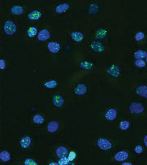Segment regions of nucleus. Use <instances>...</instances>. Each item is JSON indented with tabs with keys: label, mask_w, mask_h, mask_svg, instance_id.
I'll return each instance as SVG.
<instances>
[{
	"label": "nucleus",
	"mask_w": 147,
	"mask_h": 165,
	"mask_svg": "<svg viewBox=\"0 0 147 165\" xmlns=\"http://www.w3.org/2000/svg\"><path fill=\"white\" fill-rule=\"evenodd\" d=\"M69 163H70V160L68 158H66V157L62 158L58 161V164L60 165H66L68 164Z\"/></svg>",
	"instance_id": "29"
},
{
	"label": "nucleus",
	"mask_w": 147,
	"mask_h": 165,
	"mask_svg": "<svg viewBox=\"0 0 147 165\" xmlns=\"http://www.w3.org/2000/svg\"><path fill=\"white\" fill-rule=\"evenodd\" d=\"M48 49L52 53H57L60 50V45L58 42H49L48 44Z\"/></svg>",
	"instance_id": "8"
},
{
	"label": "nucleus",
	"mask_w": 147,
	"mask_h": 165,
	"mask_svg": "<svg viewBox=\"0 0 147 165\" xmlns=\"http://www.w3.org/2000/svg\"><path fill=\"white\" fill-rule=\"evenodd\" d=\"M129 110L135 115L141 114L144 111V107L142 104L138 102H133L129 106Z\"/></svg>",
	"instance_id": "2"
},
{
	"label": "nucleus",
	"mask_w": 147,
	"mask_h": 165,
	"mask_svg": "<svg viewBox=\"0 0 147 165\" xmlns=\"http://www.w3.org/2000/svg\"><path fill=\"white\" fill-rule=\"evenodd\" d=\"M117 110L114 108L109 110L105 115L106 118L109 120H113L115 119L117 117Z\"/></svg>",
	"instance_id": "14"
},
{
	"label": "nucleus",
	"mask_w": 147,
	"mask_h": 165,
	"mask_svg": "<svg viewBox=\"0 0 147 165\" xmlns=\"http://www.w3.org/2000/svg\"><path fill=\"white\" fill-rule=\"evenodd\" d=\"M107 73L113 78H117L119 75L120 71L117 66L112 65L108 68Z\"/></svg>",
	"instance_id": "5"
},
{
	"label": "nucleus",
	"mask_w": 147,
	"mask_h": 165,
	"mask_svg": "<svg viewBox=\"0 0 147 165\" xmlns=\"http://www.w3.org/2000/svg\"><path fill=\"white\" fill-rule=\"evenodd\" d=\"M42 17V13L39 11H33L28 14V18L31 20H38Z\"/></svg>",
	"instance_id": "18"
},
{
	"label": "nucleus",
	"mask_w": 147,
	"mask_h": 165,
	"mask_svg": "<svg viewBox=\"0 0 147 165\" xmlns=\"http://www.w3.org/2000/svg\"><path fill=\"white\" fill-rule=\"evenodd\" d=\"M27 33H28V36L30 37H34L37 35L38 30L35 27H30L28 30Z\"/></svg>",
	"instance_id": "25"
},
{
	"label": "nucleus",
	"mask_w": 147,
	"mask_h": 165,
	"mask_svg": "<svg viewBox=\"0 0 147 165\" xmlns=\"http://www.w3.org/2000/svg\"><path fill=\"white\" fill-rule=\"evenodd\" d=\"M52 102L57 108H61L64 103V99L59 95H55L52 98Z\"/></svg>",
	"instance_id": "7"
},
{
	"label": "nucleus",
	"mask_w": 147,
	"mask_h": 165,
	"mask_svg": "<svg viewBox=\"0 0 147 165\" xmlns=\"http://www.w3.org/2000/svg\"><path fill=\"white\" fill-rule=\"evenodd\" d=\"M135 92L137 95L140 96L147 99V86L145 85L140 86L137 87L135 89Z\"/></svg>",
	"instance_id": "12"
},
{
	"label": "nucleus",
	"mask_w": 147,
	"mask_h": 165,
	"mask_svg": "<svg viewBox=\"0 0 147 165\" xmlns=\"http://www.w3.org/2000/svg\"><path fill=\"white\" fill-rule=\"evenodd\" d=\"M91 47L93 51L97 53H101L105 50V47L102 43L98 41H94L91 43Z\"/></svg>",
	"instance_id": "4"
},
{
	"label": "nucleus",
	"mask_w": 147,
	"mask_h": 165,
	"mask_svg": "<svg viewBox=\"0 0 147 165\" xmlns=\"http://www.w3.org/2000/svg\"><path fill=\"white\" fill-rule=\"evenodd\" d=\"M24 9L23 7L19 6V5H15L12 7L11 9V12L12 14L15 15H20L23 14Z\"/></svg>",
	"instance_id": "17"
},
{
	"label": "nucleus",
	"mask_w": 147,
	"mask_h": 165,
	"mask_svg": "<svg viewBox=\"0 0 147 165\" xmlns=\"http://www.w3.org/2000/svg\"><path fill=\"white\" fill-rule=\"evenodd\" d=\"M44 86L46 88L49 89H54L57 86V81L55 80H51L45 83Z\"/></svg>",
	"instance_id": "26"
},
{
	"label": "nucleus",
	"mask_w": 147,
	"mask_h": 165,
	"mask_svg": "<svg viewBox=\"0 0 147 165\" xmlns=\"http://www.w3.org/2000/svg\"><path fill=\"white\" fill-rule=\"evenodd\" d=\"M31 143V140L29 136H25L20 140V145L23 148L27 149L30 146Z\"/></svg>",
	"instance_id": "19"
},
{
	"label": "nucleus",
	"mask_w": 147,
	"mask_h": 165,
	"mask_svg": "<svg viewBox=\"0 0 147 165\" xmlns=\"http://www.w3.org/2000/svg\"><path fill=\"white\" fill-rule=\"evenodd\" d=\"M71 37L76 42H81L84 39V35L81 32L76 31L71 33Z\"/></svg>",
	"instance_id": "15"
},
{
	"label": "nucleus",
	"mask_w": 147,
	"mask_h": 165,
	"mask_svg": "<svg viewBox=\"0 0 147 165\" xmlns=\"http://www.w3.org/2000/svg\"><path fill=\"white\" fill-rule=\"evenodd\" d=\"M125 164H129V165H131V163H123V165H125Z\"/></svg>",
	"instance_id": "36"
},
{
	"label": "nucleus",
	"mask_w": 147,
	"mask_h": 165,
	"mask_svg": "<svg viewBox=\"0 0 147 165\" xmlns=\"http://www.w3.org/2000/svg\"><path fill=\"white\" fill-rule=\"evenodd\" d=\"M129 157V154L126 151H119L115 155V160L117 161H123L126 160Z\"/></svg>",
	"instance_id": "6"
},
{
	"label": "nucleus",
	"mask_w": 147,
	"mask_h": 165,
	"mask_svg": "<svg viewBox=\"0 0 147 165\" xmlns=\"http://www.w3.org/2000/svg\"><path fill=\"white\" fill-rule=\"evenodd\" d=\"M70 6L67 3H63L58 5L55 9V11L58 14H62L63 12H66L69 9H70Z\"/></svg>",
	"instance_id": "16"
},
{
	"label": "nucleus",
	"mask_w": 147,
	"mask_h": 165,
	"mask_svg": "<svg viewBox=\"0 0 147 165\" xmlns=\"http://www.w3.org/2000/svg\"><path fill=\"white\" fill-rule=\"evenodd\" d=\"M143 141H144V143H145V145L147 147V135H146L144 138V140H143Z\"/></svg>",
	"instance_id": "35"
},
{
	"label": "nucleus",
	"mask_w": 147,
	"mask_h": 165,
	"mask_svg": "<svg viewBox=\"0 0 147 165\" xmlns=\"http://www.w3.org/2000/svg\"><path fill=\"white\" fill-rule=\"evenodd\" d=\"M87 91V87L84 84H80L76 86L74 89V92L77 95H82L86 94Z\"/></svg>",
	"instance_id": "9"
},
{
	"label": "nucleus",
	"mask_w": 147,
	"mask_h": 165,
	"mask_svg": "<svg viewBox=\"0 0 147 165\" xmlns=\"http://www.w3.org/2000/svg\"><path fill=\"white\" fill-rule=\"evenodd\" d=\"M0 66H1V68L2 70H4L6 67V64H5V61L3 59H1L0 61Z\"/></svg>",
	"instance_id": "34"
},
{
	"label": "nucleus",
	"mask_w": 147,
	"mask_h": 165,
	"mask_svg": "<svg viewBox=\"0 0 147 165\" xmlns=\"http://www.w3.org/2000/svg\"><path fill=\"white\" fill-rule=\"evenodd\" d=\"M57 157L59 159L66 157L68 154V151L64 146H59L56 151Z\"/></svg>",
	"instance_id": "13"
},
{
	"label": "nucleus",
	"mask_w": 147,
	"mask_h": 165,
	"mask_svg": "<svg viewBox=\"0 0 147 165\" xmlns=\"http://www.w3.org/2000/svg\"><path fill=\"white\" fill-rule=\"evenodd\" d=\"M4 31L7 35H12L17 31V27L14 22L7 20L4 25Z\"/></svg>",
	"instance_id": "1"
},
{
	"label": "nucleus",
	"mask_w": 147,
	"mask_h": 165,
	"mask_svg": "<svg viewBox=\"0 0 147 165\" xmlns=\"http://www.w3.org/2000/svg\"><path fill=\"white\" fill-rule=\"evenodd\" d=\"M50 34L47 30H43L39 32L38 35V39L40 41H45L50 39Z\"/></svg>",
	"instance_id": "11"
},
{
	"label": "nucleus",
	"mask_w": 147,
	"mask_h": 165,
	"mask_svg": "<svg viewBox=\"0 0 147 165\" xmlns=\"http://www.w3.org/2000/svg\"><path fill=\"white\" fill-rule=\"evenodd\" d=\"M97 144L99 148L104 151H108L112 147V143L105 138H101L98 140Z\"/></svg>",
	"instance_id": "3"
},
{
	"label": "nucleus",
	"mask_w": 147,
	"mask_h": 165,
	"mask_svg": "<svg viewBox=\"0 0 147 165\" xmlns=\"http://www.w3.org/2000/svg\"><path fill=\"white\" fill-rule=\"evenodd\" d=\"M25 165H37L38 163L33 160V159H28L25 161Z\"/></svg>",
	"instance_id": "31"
},
{
	"label": "nucleus",
	"mask_w": 147,
	"mask_h": 165,
	"mask_svg": "<svg viewBox=\"0 0 147 165\" xmlns=\"http://www.w3.org/2000/svg\"><path fill=\"white\" fill-rule=\"evenodd\" d=\"M0 159L4 162H7L11 159V155L7 151H2L0 153Z\"/></svg>",
	"instance_id": "20"
},
{
	"label": "nucleus",
	"mask_w": 147,
	"mask_h": 165,
	"mask_svg": "<svg viewBox=\"0 0 147 165\" xmlns=\"http://www.w3.org/2000/svg\"><path fill=\"white\" fill-rule=\"evenodd\" d=\"M80 67L81 68L88 71V70H91V69L93 67V65L90 62L86 61H83L80 64Z\"/></svg>",
	"instance_id": "23"
},
{
	"label": "nucleus",
	"mask_w": 147,
	"mask_h": 165,
	"mask_svg": "<svg viewBox=\"0 0 147 165\" xmlns=\"http://www.w3.org/2000/svg\"><path fill=\"white\" fill-rule=\"evenodd\" d=\"M33 122L35 124H42L45 122V120L42 116L39 115H36L33 117Z\"/></svg>",
	"instance_id": "24"
},
{
	"label": "nucleus",
	"mask_w": 147,
	"mask_h": 165,
	"mask_svg": "<svg viewBox=\"0 0 147 165\" xmlns=\"http://www.w3.org/2000/svg\"><path fill=\"white\" fill-rule=\"evenodd\" d=\"M50 164H58V163H50Z\"/></svg>",
	"instance_id": "37"
},
{
	"label": "nucleus",
	"mask_w": 147,
	"mask_h": 165,
	"mask_svg": "<svg viewBox=\"0 0 147 165\" xmlns=\"http://www.w3.org/2000/svg\"><path fill=\"white\" fill-rule=\"evenodd\" d=\"M147 53L143 50H139L136 51L134 54V57L137 59H143V58H146Z\"/></svg>",
	"instance_id": "22"
},
{
	"label": "nucleus",
	"mask_w": 147,
	"mask_h": 165,
	"mask_svg": "<svg viewBox=\"0 0 147 165\" xmlns=\"http://www.w3.org/2000/svg\"><path fill=\"white\" fill-rule=\"evenodd\" d=\"M146 62H147V56H146Z\"/></svg>",
	"instance_id": "38"
},
{
	"label": "nucleus",
	"mask_w": 147,
	"mask_h": 165,
	"mask_svg": "<svg viewBox=\"0 0 147 165\" xmlns=\"http://www.w3.org/2000/svg\"><path fill=\"white\" fill-rule=\"evenodd\" d=\"M145 37V34L144 33L142 32H137L135 34V40L137 41H140L142 40V39H143Z\"/></svg>",
	"instance_id": "30"
},
{
	"label": "nucleus",
	"mask_w": 147,
	"mask_h": 165,
	"mask_svg": "<svg viewBox=\"0 0 147 165\" xmlns=\"http://www.w3.org/2000/svg\"><path fill=\"white\" fill-rule=\"evenodd\" d=\"M135 65L138 67L143 68L145 66L146 64L143 59H137L135 61Z\"/></svg>",
	"instance_id": "28"
},
{
	"label": "nucleus",
	"mask_w": 147,
	"mask_h": 165,
	"mask_svg": "<svg viewBox=\"0 0 147 165\" xmlns=\"http://www.w3.org/2000/svg\"><path fill=\"white\" fill-rule=\"evenodd\" d=\"M107 31L104 30V29H100L99 30H98L96 34H95V36H96V38L99 39H104L106 36H107Z\"/></svg>",
	"instance_id": "21"
},
{
	"label": "nucleus",
	"mask_w": 147,
	"mask_h": 165,
	"mask_svg": "<svg viewBox=\"0 0 147 165\" xmlns=\"http://www.w3.org/2000/svg\"><path fill=\"white\" fill-rule=\"evenodd\" d=\"M76 157V154L74 152H71L69 154V157L68 159L70 160V161H72L74 160Z\"/></svg>",
	"instance_id": "32"
},
{
	"label": "nucleus",
	"mask_w": 147,
	"mask_h": 165,
	"mask_svg": "<svg viewBox=\"0 0 147 165\" xmlns=\"http://www.w3.org/2000/svg\"><path fill=\"white\" fill-rule=\"evenodd\" d=\"M135 152L137 153H141L143 152V148L141 146H137L135 148Z\"/></svg>",
	"instance_id": "33"
},
{
	"label": "nucleus",
	"mask_w": 147,
	"mask_h": 165,
	"mask_svg": "<svg viewBox=\"0 0 147 165\" xmlns=\"http://www.w3.org/2000/svg\"><path fill=\"white\" fill-rule=\"evenodd\" d=\"M129 125H130V124H129L128 121L124 120L122 121V122L119 124V128L122 130H126L127 128H129Z\"/></svg>",
	"instance_id": "27"
},
{
	"label": "nucleus",
	"mask_w": 147,
	"mask_h": 165,
	"mask_svg": "<svg viewBox=\"0 0 147 165\" xmlns=\"http://www.w3.org/2000/svg\"><path fill=\"white\" fill-rule=\"evenodd\" d=\"M59 128V123L57 121L52 120L48 124L47 131L50 133L56 132Z\"/></svg>",
	"instance_id": "10"
}]
</instances>
